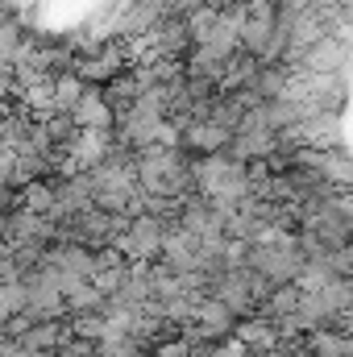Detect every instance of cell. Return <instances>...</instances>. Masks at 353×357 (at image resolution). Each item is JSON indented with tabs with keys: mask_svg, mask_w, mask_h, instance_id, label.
Listing matches in <instances>:
<instances>
[{
	"mask_svg": "<svg viewBox=\"0 0 353 357\" xmlns=\"http://www.w3.org/2000/svg\"><path fill=\"white\" fill-rule=\"evenodd\" d=\"M225 137H229V133H225L220 125H200V129L187 133V142L200 146V150H216V146H225Z\"/></svg>",
	"mask_w": 353,
	"mask_h": 357,
	"instance_id": "obj_1",
	"label": "cell"
}]
</instances>
